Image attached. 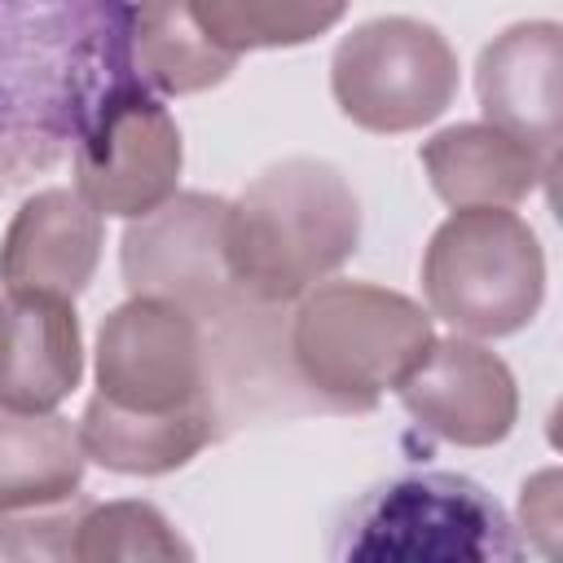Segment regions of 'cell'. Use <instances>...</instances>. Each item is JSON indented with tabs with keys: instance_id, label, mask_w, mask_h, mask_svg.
<instances>
[{
	"instance_id": "obj_5",
	"label": "cell",
	"mask_w": 563,
	"mask_h": 563,
	"mask_svg": "<svg viewBox=\"0 0 563 563\" xmlns=\"http://www.w3.org/2000/svg\"><path fill=\"white\" fill-rule=\"evenodd\" d=\"M422 295L466 339L519 334L545 299V251L515 211H453L422 251Z\"/></svg>"
},
{
	"instance_id": "obj_18",
	"label": "cell",
	"mask_w": 563,
	"mask_h": 563,
	"mask_svg": "<svg viewBox=\"0 0 563 563\" xmlns=\"http://www.w3.org/2000/svg\"><path fill=\"white\" fill-rule=\"evenodd\" d=\"M202 35L224 48L229 57H242L251 48H290L308 44L334 22H343V4H299V0H198L189 4Z\"/></svg>"
},
{
	"instance_id": "obj_13",
	"label": "cell",
	"mask_w": 563,
	"mask_h": 563,
	"mask_svg": "<svg viewBox=\"0 0 563 563\" xmlns=\"http://www.w3.org/2000/svg\"><path fill=\"white\" fill-rule=\"evenodd\" d=\"M97 264H101V216L75 189L31 194L0 242L4 290H40V295L75 299L88 290Z\"/></svg>"
},
{
	"instance_id": "obj_21",
	"label": "cell",
	"mask_w": 563,
	"mask_h": 563,
	"mask_svg": "<svg viewBox=\"0 0 563 563\" xmlns=\"http://www.w3.org/2000/svg\"><path fill=\"white\" fill-rule=\"evenodd\" d=\"M554 488H559V475H554V471H541L537 479H528V484H523V497H519L523 528L537 537V545H541V554H545L550 563H559V545H554V532H559Z\"/></svg>"
},
{
	"instance_id": "obj_2",
	"label": "cell",
	"mask_w": 563,
	"mask_h": 563,
	"mask_svg": "<svg viewBox=\"0 0 563 563\" xmlns=\"http://www.w3.org/2000/svg\"><path fill=\"white\" fill-rule=\"evenodd\" d=\"M361 242V202L325 158L264 167L224 211V264L242 299L282 308L317 290Z\"/></svg>"
},
{
	"instance_id": "obj_1",
	"label": "cell",
	"mask_w": 563,
	"mask_h": 563,
	"mask_svg": "<svg viewBox=\"0 0 563 563\" xmlns=\"http://www.w3.org/2000/svg\"><path fill=\"white\" fill-rule=\"evenodd\" d=\"M128 4L0 0V189L75 154L132 75Z\"/></svg>"
},
{
	"instance_id": "obj_17",
	"label": "cell",
	"mask_w": 563,
	"mask_h": 563,
	"mask_svg": "<svg viewBox=\"0 0 563 563\" xmlns=\"http://www.w3.org/2000/svg\"><path fill=\"white\" fill-rule=\"evenodd\" d=\"M132 75L154 97H189L229 79L238 57L216 48L194 22L189 4H141L132 9Z\"/></svg>"
},
{
	"instance_id": "obj_3",
	"label": "cell",
	"mask_w": 563,
	"mask_h": 563,
	"mask_svg": "<svg viewBox=\"0 0 563 563\" xmlns=\"http://www.w3.org/2000/svg\"><path fill=\"white\" fill-rule=\"evenodd\" d=\"M435 343L431 312L374 282H321L286 330V356L317 409L365 413L396 391Z\"/></svg>"
},
{
	"instance_id": "obj_14",
	"label": "cell",
	"mask_w": 563,
	"mask_h": 563,
	"mask_svg": "<svg viewBox=\"0 0 563 563\" xmlns=\"http://www.w3.org/2000/svg\"><path fill=\"white\" fill-rule=\"evenodd\" d=\"M427 180L440 202L453 211L475 207H501L510 211L523 202L537 185H545L559 167H550L541 154H532L523 141L488 128V123H453L435 132L418 150Z\"/></svg>"
},
{
	"instance_id": "obj_6",
	"label": "cell",
	"mask_w": 563,
	"mask_h": 563,
	"mask_svg": "<svg viewBox=\"0 0 563 563\" xmlns=\"http://www.w3.org/2000/svg\"><path fill=\"white\" fill-rule=\"evenodd\" d=\"M330 92L365 132H413L457 97V53L418 18L387 13L352 26L330 57Z\"/></svg>"
},
{
	"instance_id": "obj_16",
	"label": "cell",
	"mask_w": 563,
	"mask_h": 563,
	"mask_svg": "<svg viewBox=\"0 0 563 563\" xmlns=\"http://www.w3.org/2000/svg\"><path fill=\"white\" fill-rule=\"evenodd\" d=\"M79 427L57 413H4L0 409V515L53 506L84 484Z\"/></svg>"
},
{
	"instance_id": "obj_8",
	"label": "cell",
	"mask_w": 563,
	"mask_h": 563,
	"mask_svg": "<svg viewBox=\"0 0 563 563\" xmlns=\"http://www.w3.org/2000/svg\"><path fill=\"white\" fill-rule=\"evenodd\" d=\"M180 163L185 145L176 119L167 114L163 97H154L136 79H128L101 101L70 154L75 194L97 216L123 220H141L167 198H176Z\"/></svg>"
},
{
	"instance_id": "obj_19",
	"label": "cell",
	"mask_w": 563,
	"mask_h": 563,
	"mask_svg": "<svg viewBox=\"0 0 563 563\" xmlns=\"http://www.w3.org/2000/svg\"><path fill=\"white\" fill-rule=\"evenodd\" d=\"M79 563H194L189 541L154 501H92L79 528Z\"/></svg>"
},
{
	"instance_id": "obj_7",
	"label": "cell",
	"mask_w": 563,
	"mask_h": 563,
	"mask_svg": "<svg viewBox=\"0 0 563 563\" xmlns=\"http://www.w3.org/2000/svg\"><path fill=\"white\" fill-rule=\"evenodd\" d=\"M224 211L220 194H176L158 211L128 224L119 242V268L132 299H158L189 312L202 330L233 317L246 299L224 264Z\"/></svg>"
},
{
	"instance_id": "obj_11",
	"label": "cell",
	"mask_w": 563,
	"mask_h": 563,
	"mask_svg": "<svg viewBox=\"0 0 563 563\" xmlns=\"http://www.w3.org/2000/svg\"><path fill=\"white\" fill-rule=\"evenodd\" d=\"M475 92L484 123L523 141L550 167H559V119H563V26L515 22L484 44L475 66Z\"/></svg>"
},
{
	"instance_id": "obj_4",
	"label": "cell",
	"mask_w": 563,
	"mask_h": 563,
	"mask_svg": "<svg viewBox=\"0 0 563 563\" xmlns=\"http://www.w3.org/2000/svg\"><path fill=\"white\" fill-rule=\"evenodd\" d=\"M325 563H528V550L471 475L400 471L343 510Z\"/></svg>"
},
{
	"instance_id": "obj_15",
	"label": "cell",
	"mask_w": 563,
	"mask_h": 563,
	"mask_svg": "<svg viewBox=\"0 0 563 563\" xmlns=\"http://www.w3.org/2000/svg\"><path fill=\"white\" fill-rule=\"evenodd\" d=\"M216 435V409H180V413H128L101 396L88 400L79 418L84 457L119 475H167L194 462Z\"/></svg>"
},
{
	"instance_id": "obj_20",
	"label": "cell",
	"mask_w": 563,
	"mask_h": 563,
	"mask_svg": "<svg viewBox=\"0 0 563 563\" xmlns=\"http://www.w3.org/2000/svg\"><path fill=\"white\" fill-rule=\"evenodd\" d=\"M92 497L75 493L53 506L0 515V559L4 563H79V528Z\"/></svg>"
},
{
	"instance_id": "obj_10",
	"label": "cell",
	"mask_w": 563,
	"mask_h": 563,
	"mask_svg": "<svg viewBox=\"0 0 563 563\" xmlns=\"http://www.w3.org/2000/svg\"><path fill=\"white\" fill-rule=\"evenodd\" d=\"M409 418L457 449L501 444L519 418L510 365L475 339H435L418 369L396 387Z\"/></svg>"
},
{
	"instance_id": "obj_12",
	"label": "cell",
	"mask_w": 563,
	"mask_h": 563,
	"mask_svg": "<svg viewBox=\"0 0 563 563\" xmlns=\"http://www.w3.org/2000/svg\"><path fill=\"white\" fill-rule=\"evenodd\" d=\"M84 378L75 299L40 290L0 295V409L53 413Z\"/></svg>"
},
{
	"instance_id": "obj_9",
	"label": "cell",
	"mask_w": 563,
	"mask_h": 563,
	"mask_svg": "<svg viewBox=\"0 0 563 563\" xmlns=\"http://www.w3.org/2000/svg\"><path fill=\"white\" fill-rule=\"evenodd\" d=\"M97 396L128 413L216 409L207 330L158 299L119 303L97 330Z\"/></svg>"
}]
</instances>
